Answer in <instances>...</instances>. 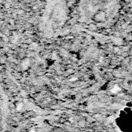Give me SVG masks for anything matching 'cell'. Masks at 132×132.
Masks as SVG:
<instances>
[{
    "label": "cell",
    "mask_w": 132,
    "mask_h": 132,
    "mask_svg": "<svg viewBox=\"0 0 132 132\" xmlns=\"http://www.w3.org/2000/svg\"><path fill=\"white\" fill-rule=\"evenodd\" d=\"M81 20L88 23H106L118 13L117 0H81Z\"/></svg>",
    "instance_id": "obj_1"
},
{
    "label": "cell",
    "mask_w": 132,
    "mask_h": 132,
    "mask_svg": "<svg viewBox=\"0 0 132 132\" xmlns=\"http://www.w3.org/2000/svg\"><path fill=\"white\" fill-rule=\"evenodd\" d=\"M66 18L67 11L64 0H47L40 22L41 31L47 37L55 36L62 30Z\"/></svg>",
    "instance_id": "obj_2"
},
{
    "label": "cell",
    "mask_w": 132,
    "mask_h": 132,
    "mask_svg": "<svg viewBox=\"0 0 132 132\" xmlns=\"http://www.w3.org/2000/svg\"><path fill=\"white\" fill-rule=\"evenodd\" d=\"M115 124L120 132H132V107L125 106L119 111Z\"/></svg>",
    "instance_id": "obj_3"
}]
</instances>
